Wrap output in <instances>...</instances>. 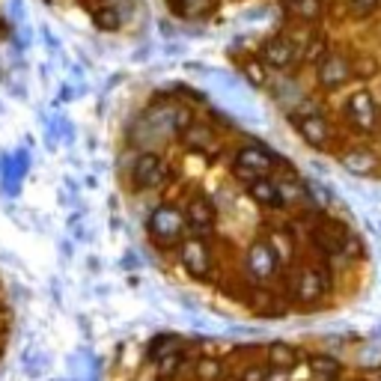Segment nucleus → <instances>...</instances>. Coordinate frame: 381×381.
Instances as JSON below:
<instances>
[{
	"label": "nucleus",
	"instance_id": "nucleus-21",
	"mask_svg": "<svg viewBox=\"0 0 381 381\" xmlns=\"http://www.w3.org/2000/svg\"><path fill=\"white\" fill-rule=\"evenodd\" d=\"M185 357H188V352H185V348H179V352H173V355H167V357L158 360V364H155L158 381H170V378H173V375L179 373V369H182Z\"/></svg>",
	"mask_w": 381,
	"mask_h": 381
},
{
	"label": "nucleus",
	"instance_id": "nucleus-26",
	"mask_svg": "<svg viewBox=\"0 0 381 381\" xmlns=\"http://www.w3.org/2000/svg\"><path fill=\"white\" fill-rule=\"evenodd\" d=\"M328 54V45H325V36H313V42H310L307 48H304V57L307 63H319V60H322Z\"/></svg>",
	"mask_w": 381,
	"mask_h": 381
},
{
	"label": "nucleus",
	"instance_id": "nucleus-6",
	"mask_svg": "<svg viewBox=\"0 0 381 381\" xmlns=\"http://www.w3.org/2000/svg\"><path fill=\"white\" fill-rule=\"evenodd\" d=\"M242 265H245V272L256 280V283H265L268 277L277 274L280 259H277V254H274L272 242H263V238H256V242L245 250Z\"/></svg>",
	"mask_w": 381,
	"mask_h": 381
},
{
	"label": "nucleus",
	"instance_id": "nucleus-2",
	"mask_svg": "<svg viewBox=\"0 0 381 381\" xmlns=\"http://www.w3.org/2000/svg\"><path fill=\"white\" fill-rule=\"evenodd\" d=\"M277 164H280V158H277L268 146H263V143H245V146L236 152L233 170H236V179H238V182L250 185V182H256V179L268 176Z\"/></svg>",
	"mask_w": 381,
	"mask_h": 381
},
{
	"label": "nucleus",
	"instance_id": "nucleus-22",
	"mask_svg": "<svg viewBox=\"0 0 381 381\" xmlns=\"http://www.w3.org/2000/svg\"><path fill=\"white\" fill-rule=\"evenodd\" d=\"M194 375L200 381H218L224 375V364H220V357H215V355H203L194 366Z\"/></svg>",
	"mask_w": 381,
	"mask_h": 381
},
{
	"label": "nucleus",
	"instance_id": "nucleus-7",
	"mask_svg": "<svg viewBox=\"0 0 381 381\" xmlns=\"http://www.w3.org/2000/svg\"><path fill=\"white\" fill-rule=\"evenodd\" d=\"M330 274L325 268H298L295 274V289H292V298L298 304H316L319 298H325L330 292Z\"/></svg>",
	"mask_w": 381,
	"mask_h": 381
},
{
	"label": "nucleus",
	"instance_id": "nucleus-3",
	"mask_svg": "<svg viewBox=\"0 0 381 381\" xmlns=\"http://www.w3.org/2000/svg\"><path fill=\"white\" fill-rule=\"evenodd\" d=\"M176 254H179V263H182V268L194 280H206L209 274H212V250H209L206 238L188 233L182 238V245L176 247Z\"/></svg>",
	"mask_w": 381,
	"mask_h": 381
},
{
	"label": "nucleus",
	"instance_id": "nucleus-20",
	"mask_svg": "<svg viewBox=\"0 0 381 381\" xmlns=\"http://www.w3.org/2000/svg\"><path fill=\"white\" fill-rule=\"evenodd\" d=\"M242 75L247 78L250 87H268V66L259 60V54L242 60Z\"/></svg>",
	"mask_w": 381,
	"mask_h": 381
},
{
	"label": "nucleus",
	"instance_id": "nucleus-24",
	"mask_svg": "<svg viewBox=\"0 0 381 381\" xmlns=\"http://www.w3.org/2000/svg\"><path fill=\"white\" fill-rule=\"evenodd\" d=\"M286 3L298 18H304V21L322 18V0H286Z\"/></svg>",
	"mask_w": 381,
	"mask_h": 381
},
{
	"label": "nucleus",
	"instance_id": "nucleus-19",
	"mask_svg": "<svg viewBox=\"0 0 381 381\" xmlns=\"http://www.w3.org/2000/svg\"><path fill=\"white\" fill-rule=\"evenodd\" d=\"M307 369H310V375H316L319 381H325V378H334L337 375L339 360L334 355H313V357H307Z\"/></svg>",
	"mask_w": 381,
	"mask_h": 381
},
{
	"label": "nucleus",
	"instance_id": "nucleus-1",
	"mask_svg": "<svg viewBox=\"0 0 381 381\" xmlns=\"http://www.w3.org/2000/svg\"><path fill=\"white\" fill-rule=\"evenodd\" d=\"M149 236L155 238L158 245H164L167 250L170 247H179L182 238L188 236V218L182 209H176L173 203H161L149 215Z\"/></svg>",
	"mask_w": 381,
	"mask_h": 381
},
{
	"label": "nucleus",
	"instance_id": "nucleus-5",
	"mask_svg": "<svg viewBox=\"0 0 381 381\" xmlns=\"http://www.w3.org/2000/svg\"><path fill=\"white\" fill-rule=\"evenodd\" d=\"M352 60L339 51H328L322 60L316 63V81L322 89L334 93V89H343L348 81H352Z\"/></svg>",
	"mask_w": 381,
	"mask_h": 381
},
{
	"label": "nucleus",
	"instance_id": "nucleus-4",
	"mask_svg": "<svg viewBox=\"0 0 381 381\" xmlns=\"http://www.w3.org/2000/svg\"><path fill=\"white\" fill-rule=\"evenodd\" d=\"M289 123L292 128L301 134L304 143H310L313 149H325L330 143V125L322 114H316V110H310V105H304V110H292L289 114Z\"/></svg>",
	"mask_w": 381,
	"mask_h": 381
},
{
	"label": "nucleus",
	"instance_id": "nucleus-12",
	"mask_svg": "<svg viewBox=\"0 0 381 381\" xmlns=\"http://www.w3.org/2000/svg\"><path fill=\"white\" fill-rule=\"evenodd\" d=\"M132 179H134V185L143 188V190L161 188L164 179H167V164L161 161V155L143 152V155H137V161L132 167Z\"/></svg>",
	"mask_w": 381,
	"mask_h": 381
},
{
	"label": "nucleus",
	"instance_id": "nucleus-23",
	"mask_svg": "<svg viewBox=\"0 0 381 381\" xmlns=\"http://www.w3.org/2000/svg\"><path fill=\"white\" fill-rule=\"evenodd\" d=\"M378 69H381V63L373 54H360V57H355V63H352V75L357 78V81H369V78L378 75Z\"/></svg>",
	"mask_w": 381,
	"mask_h": 381
},
{
	"label": "nucleus",
	"instance_id": "nucleus-13",
	"mask_svg": "<svg viewBox=\"0 0 381 381\" xmlns=\"http://www.w3.org/2000/svg\"><path fill=\"white\" fill-rule=\"evenodd\" d=\"M247 194L256 206H263V209H286L283 197H280V188H277V182L272 176H263V179H256V182H250Z\"/></svg>",
	"mask_w": 381,
	"mask_h": 381
},
{
	"label": "nucleus",
	"instance_id": "nucleus-8",
	"mask_svg": "<svg viewBox=\"0 0 381 381\" xmlns=\"http://www.w3.org/2000/svg\"><path fill=\"white\" fill-rule=\"evenodd\" d=\"M298 45H295V39H289L283 33H277V36H268L263 48H259V60L268 66V69H277V72H286V69H292L298 63Z\"/></svg>",
	"mask_w": 381,
	"mask_h": 381
},
{
	"label": "nucleus",
	"instance_id": "nucleus-17",
	"mask_svg": "<svg viewBox=\"0 0 381 381\" xmlns=\"http://www.w3.org/2000/svg\"><path fill=\"white\" fill-rule=\"evenodd\" d=\"M179 348H185V346H182V339H179L176 334H158L152 343H149V348H146V360H149V364H158L161 357L179 352Z\"/></svg>",
	"mask_w": 381,
	"mask_h": 381
},
{
	"label": "nucleus",
	"instance_id": "nucleus-30",
	"mask_svg": "<svg viewBox=\"0 0 381 381\" xmlns=\"http://www.w3.org/2000/svg\"><path fill=\"white\" fill-rule=\"evenodd\" d=\"M375 381H381V375H378V378H375Z\"/></svg>",
	"mask_w": 381,
	"mask_h": 381
},
{
	"label": "nucleus",
	"instance_id": "nucleus-28",
	"mask_svg": "<svg viewBox=\"0 0 381 381\" xmlns=\"http://www.w3.org/2000/svg\"><path fill=\"white\" fill-rule=\"evenodd\" d=\"M378 6H381V0H348V9H352V15H360V18L373 15Z\"/></svg>",
	"mask_w": 381,
	"mask_h": 381
},
{
	"label": "nucleus",
	"instance_id": "nucleus-25",
	"mask_svg": "<svg viewBox=\"0 0 381 381\" xmlns=\"http://www.w3.org/2000/svg\"><path fill=\"white\" fill-rule=\"evenodd\" d=\"M93 21L98 30H119V24H123V18H119V12L114 6H98L93 12Z\"/></svg>",
	"mask_w": 381,
	"mask_h": 381
},
{
	"label": "nucleus",
	"instance_id": "nucleus-9",
	"mask_svg": "<svg viewBox=\"0 0 381 381\" xmlns=\"http://www.w3.org/2000/svg\"><path fill=\"white\" fill-rule=\"evenodd\" d=\"M346 233L348 229L346 227H339V224H334V220H319V224L310 229V242H313V247L319 250L322 256H328V259H339L343 256V250H346Z\"/></svg>",
	"mask_w": 381,
	"mask_h": 381
},
{
	"label": "nucleus",
	"instance_id": "nucleus-18",
	"mask_svg": "<svg viewBox=\"0 0 381 381\" xmlns=\"http://www.w3.org/2000/svg\"><path fill=\"white\" fill-rule=\"evenodd\" d=\"M170 6H173L176 15L182 18H206L215 12L218 0H170Z\"/></svg>",
	"mask_w": 381,
	"mask_h": 381
},
{
	"label": "nucleus",
	"instance_id": "nucleus-15",
	"mask_svg": "<svg viewBox=\"0 0 381 381\" xmlns=\"http://www.w3.org/2000/svg\"><path fill=\"white\" fill-rule=\"evenodd\" d=\"M182 140L194 149V152H203V155H212V149H215V134H212V128L209 125H200V123H190L188 128H182Z\"/></svg>",
	"mask_w": 381,
	"mask_h": 381
},
{
	"label": "nucleus",
	"instance_id": "nucleus-29",
	"mask_svg": "<svg viewBox=\"0 0 381 381\" xmlns=\"http://www.w3.org/2000/svg\"><path fill=\"white\" fill-rule=\"evenodd\" d=\"M325 381H339V378H325Z\"/></svg>",
	"mask_w": 381,
	"mask_h": 381
},
{
	"label": "nucleus",
	"instance_id": "nucleus-11",
	"mask_svg": "<svg viewBox=\"0 0 381 381\" xmlns=\"http://www.w3.org/2000/svg\"><path fill=\"white\" fill-rule=\"evenodd\" d=\"M185 218H188V233L203 238V236L212 233L215 224H218V206L206 194H197V197L188 200Z\"/></svg>",
	"mask_w": 381,
	"mask_h": 381
},
{
	"label": "nucleus",
	"instance_id": "nucleus-10",
	"mask_svg": "<svg viewBox=\"0 0 381 381\" xmlns=\"http://www.w3.org/2000/svg\"><path fill=\"white\" fill-rule=\"evenodd\" d=\"M343 114L357 132H373V128L378 125V107H375L373 96H369L366 89H357V93H352L346 98Z\"/></svg>",
	"mask_w": 381,
	"mask_h": 381
},
{
	"label": "nucleus",
	"instance_id": "nucleus-14",
	"mask_svg": "<svg viewBox=\"0 0 381 381\" xmlns=\"http://www.w3.org/2000/svg\"><path fill=\"white\" fill-rule=\"evenodd\" d=\"M339 164L346 170H352V173H373L378 167V158H375V152H369L366 146H352V149H346V152H339Z\"/></svg>",
	"mask_w": 381,
	"mask_h": 381
},
{
	"label": "nucleus",
	"instance_id": "nucleus-16",
	"mask_svg": "<svg viewBox=\"0 0 381 381\" xmlns=\"http://www.w3.org/2000/svg\"><path fill=\"white\" fill-rule=\"evenodd\" d=\"M265 360H268V366L272 369H283V373H289V369L298 364V352L286 343H272L265 348Z\"/></svg>",
	"mask_w": 381,
	"mask_h": 381
},
{
	"label": "nucleus",
	"instance_id": "nucleus-27",
	"mask_svg": "<svg viewBox=\"0 0 381 381\" xmlns=\"http://www.w3.org/2000/svg\"><path fill=\"white\" fill-rule=\"evenodd\" d=\"M268 375H272V366L268 364H250L242 369L238 381H268Z\"/></svg>",
	"mask_w": 381,
	"mask_h": 381
}]
</instances>
